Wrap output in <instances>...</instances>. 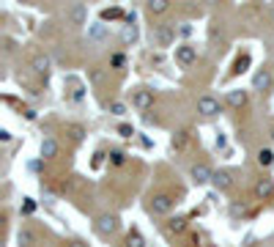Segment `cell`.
<instances>
[{"label":"cell","instance_id":"cell-19","mask_svg":"<svg viewBox=\"0 0 274 247\" xmlns=\"http://www.w3.org/2000/svg\"><path fill=\"white\" fill-rule=\"evenodd\" d=\"M271 162H274V151L271 149H260L258 151V165L260 168H269Z\"/></svg>","mask_w":274,"mask_h":247},{"label":"cell","instance_id":"cell-9","mask_svg":"<svg viewBox=\"0 0 274 247\" xmlns=\"http://www.w3.org/2000/svg\"><path fill=\"white\" fill-rule=\"evenodd\" d=\"M271 85H274V75H271V72L269 69H258L255 77H252V88L263 93V91H271Z\"/></svg>","mask_w":274,"mask_h":247},{"label":"cell","instance_id":"cell-11","mask_svg":"<svg viewBox=\"0 0 274 247\" xmlns=\"http://www.w3.org/2000/svg\"><path fill=\"white\" fill-rule=\"evenodd\" d=\"M211 184L217 187V190H230V184H233V173H230V170H214Z\"/></svg>","mask_w":274,"mask_h":247},{"label":"cell","instance_id":"cell-15","mask_svg":"<svg viewBox=\"0 0 274 247\" xmlns=\"http://www.w3.org/2000/svg\"><path fill=\"white\" fill-rule=\"evenodd\" d=\"M42 157L44 159H55L58 157V140L55 137H44L42 140Z\"/></svg>","mask_w":274,"mask_h":247},{"label":"cell","instance_id":"cell-28","mask_svg":"<svg viewBox=\"0 0 274 247\" xmlns=\"http://www.w3.org/2000/svg\"><path fill=\"white\" fill-rule=\"evenodd\" d=\"M66 247H88V244H85V242H80V239H74V242H69Z\"/></svg>","mask_w":274,"mask_h":247},{"label":"cell","instance_id":"cell-1","mask_svg":"<svg viewBox=\"0 0 274 247\" xmlns=\"http://www.w3.org/2000/svg\"><path fill=\"white\" fill-rule=\"evenodd\" d=\"M219 110H222V104H219L217 96H211V93H203V96L198 99V113L203 118H214L219 116Z\"/></svg>","mask_w":274,"mask_h":247},{"label":"cell","instance_id":"cell-3","mask_svg":"<svg viewBox=\"0 0 274 247\" xmlns=\"http://www.w3.org/2000/svg\"><path fill=\"white\" fill-rule=\"evenodd\" d=\"M118 228H121V220H118L115 215H102L96 220V233L99 236H112V233H118Z\"/></svg>","mask_w":274,"mask_h":247},{"label":"cell","instance_id":"cell-13","mask_svg":"<svg viewBox=\"0 0 274 247\" xmlns=\"http://www.w3.org/2000/svg\"><path fill=\"white\" fill-rule=\"evenodd\" d=\"M88 39H91V42H96V44L107 42V39H110V33H107V25H102V22L88 25Z\"/></svg>","mask_w":274,"mask_h":247},{"label":"cell","instance_id":"cell-16","mask_svg":"<svg viewBox=\"0 0 274 247\" xmlns=\"http://www.w3.org/2000/svg\"><path fill=\"white\" fill-rule=\"evenodd\" d=\"M255 195H258V198L274 195V182H271V179H260V182L255 184Z\"/></svg>","mask_w":274,"mask_h":247},{"label":"cell","instance_id":"cell-6","mask_svg":"<svg viewBox=\"0 0 274 247\" xmlns=\"http://www.w3.org/2000/svg\"><path fill=\"white\" fill-rule=\"evenodd\" d=\"M189 179H192L195 184H209L211 179H214V170H211L206 162H195V165L189 168Z\"/></svg>","mask_w":274,"mask_h":247},{"label":"cell","instance_id":"cell-21","mask_svg":"<svg viewBox=\"0 0 274 247\" xmlns=\"http://www.w3.org/2000/svg\"><path fill=\"white\" fill-rule=\"evenodd\" d=\"M19 244H22V247H30V244H33V233H30L28 228L19 231Z\"/></svg>","mask_w":274,"mask_h":247},{"label":"cell","instance_id":"cell-8","mask_svg":"<svg viewBox=\"0 0 274 247\" xmlns=\"http://www.w3.org/2000/svg\"><path fill=\"white\" fill-rule=\"evenodd\" d=\"M132 104H135L137 110H148L153 104V91L148 88H135L132 91Z\"/></svg>","mask_w":274,"mask_h":247},{"label":"cell","instance_id":"cell-27","mask_svg":"<svg viewBox=\"0 0 274 247\" xmlns=\"http://www.w3.org/2000/svg\"><path fill=\"white\" fill-rule=\"evenodd\" d=\"M112 66H124V55H112Z\"/></svg>","mask_w":274,"mask_h":247},{"label":"cell","instance_id":"cell-20","mask_svg":"<svg viewBox=\"0 0 274 247\" xmlns=\"http://www.w3.org/2000/svg\"><path fill=\"white\" fill-rule=\"evenodd\" d=\"M168 231L170 233H184L186 231V220L184 217H173L170 223H168Z\"/></svg>","mask_w":274,"mask_h":247},{"label":"cell","instance_id":"cell-29","mask_svg":"<svg viewBox=\"0 0 274 247\" xmlns=\"http://www.w3.org/2000/svg\"><path fill=\"white\" fill-rule=\"evenodd\" d=\"M271 19H274V3H271Z\"/></svg>","mask_w":274,"mask_h":247},{"label":"cell","instance_id":"cell-7","mask_svg":"<svg viewBox=\"0 0 274 247\" xmlns=\"http://www.w3.org/2000/svg\"><path fill=\"white\" fill-rule=\"evenodd\" d=\"M173 28L170 25H156V28L151 30V42L156 44V47H170V42H173Z\"/></svg>","mask_w":274,"mask_h":247},{"label":"cell","instance_id":"cell-23","mask_svg":"<svg viewBox=\"0 0 274 247\" xmlns=\"http://www.w3.org/2000/svg\"><path fill=\"white\" fill-rule=\"evenodd\" d=\"M110 113H115V116H124V113H126V104H124V102H110Z\"/></svg>","mask_w":274,"mask_h":247},{"label":"cell","instance_id":"cell-26","mask_svg":"<svg viewBox=\"0 0 274 247\" xmlns=\"http://www.w3.org/2000/svg\"><path fill=\"white\" fill-rule=\"evenodd\" d=\"M110 157H112V162H115V165L124 162V154H121V151H115V154H110Z\"/></svg>","mask_w":274,"mask_h":247},{"label":"cell","instance_id":"cell-10","mask_svg":"<svg viewBox=\"0 0 274 247\" xmlns=\"http://www.w3.org/2000/svg\"><path fill=\"white\" fill-rule=\"evenodd\" d=\"M30 69L36 72V75L47 77V75H50V69H52V61L44 55V52H36V55L30 58Z\"/></svg>","mask_w":274,"mask_h":247},{"label":"cell","instance_id":"cell-5","mask_svg":"<svg viewBox=\"0 0 274 247\" xmlns=\"http://www.w3.org/2000/svg\"><path fill=\"white\" fill-rule=\"evenodd\" d=\"M198 61V47H192V44H178L176 47V63L178 66H192Z\"/></svg>","mask_w":274,"mask_h":247},{"label":"cell","instance_id":"cell-18","mask_svg":"<svg viewBox=\"0 0 274 247\" xmlns=\"http://www.w3.org/2000/svg\"><path fill=\"white\" fill-rule=\"evenodd\" d=\"M124 247H145V239L140 231H129L126 233V244Z\"/></svg>","mask_w":274,"mask_h":247},{"label":"cell","instance_id":"cell-17","mask_svg":"<svg viewBox=\"0 0 274 247\" xmlns=\"http://www.w3.org/2000/svg\"><path fill=\"white\" fill-rule=\"evenodd\" d=\"M121 42H124V44H135V42H137V25H135V22L124 25V30H121Z\"/></svg>","mask_w":274,"mask_h":247},{"label":"cell","instance_id":"cell-24","mask_svg":"<svg viewBox=\"0 0 274 247\" xmlns=\"http://www.w3.org/2000/svg\"><path fill=\"white\" fill-rule=\"evenodd\" d=\"M118 132H121V135H126V137H129V135H135V132H132V126H126V124L118 126Z\"/></svg>","mask_w":274,"mask_h":247},{"label":"cell","instance_id":"cell-14","mask_svg":"<svg viewBox=\"0 0 274 247\" xmlns=\"http://www.w3.org/2000/svg\"><path fill=\"white\" fill-rule=\"evenodd\" d=\"M225 102H228L230 108L242 110L244 104H247V91H242V88H233V91H228V96H225Z\"/></svg>","mask_w":274,"mask_h":247},{"label":"cell","instance_id":"cell-2","mask_svg":"<svg viewBox=\"0 0 274 247\" xmlns=\"http://www.w3.org/2000/svg\"><path fill=\"white\" fill-rule=\"evenodd\" d=\"M170 209H173V198L168 195V192H156V195L151 198V203H148V211L156 215V217L170 215Z\"/></svg>","mask_w":274,"mask_h":247},{"label":"cell","instance_id":"cell-30","mask_svg":"<svg viewBox=\"0 0 274 247\" xmlns=\"http://www.w3.org/2000/svg\"><path fill=\"white\" fill-rule=\"evenodd\" d=\"M271 140H274V126H271Z\"/></svg>","mask_w":274,"mask_h":247},{"label":"cell","instance_id":"cell-4","mask_svg":"<svg viewBox=\"0 0 274 247\" xmlns=\"http://www.w3.org/2000/svg\"><path fill=\"white\" fill-rule=\"evenodd\" d=\"M66 19H69V25H74V28L85 25L88 22V6L85 3H71L69 9H66Z\"/></svg>","mask_w":274,"mask_h":247},{"label":"cell","instance_id":"cell-12","mask_svg":"<svg viewBox=\"0 0 274 247\" xmlns=\"http://www.w3.org/2000/svg\"><path fill=\"white\" fill-rule=\"evenodd\" d=\"M145 11H148L151 17H162L170 11V0H148L145 3Z\"/></svg>","mask_w":274,"mask_h":247},{"label":"cell","instance_id":"cell-22","mask_svg":"<svg viewBox=\"0 0 274 247\" xmlns=\"http://www.w3.org/2000/svg\"><path fill=\"white\" fill-rule=\"evenodd\" d=\"M186 146V132H176V137H173V149H184Z\"/></svg>","mask_w":274,"mask_h":247},{"label":"cell","instance_id":"cell-25","mask_svg":"<svg viewBox=\"0 0 274 247\" xmlns=\"http://www.w3.org/2000/svg\"><path fill=\"white\" fill-rule=\"evenodd\" d=\"M71 137L80 140V137H83V129H80V126H71Z\"/></svg>","mask_w":274,"mask_h":247}]
</instances>
